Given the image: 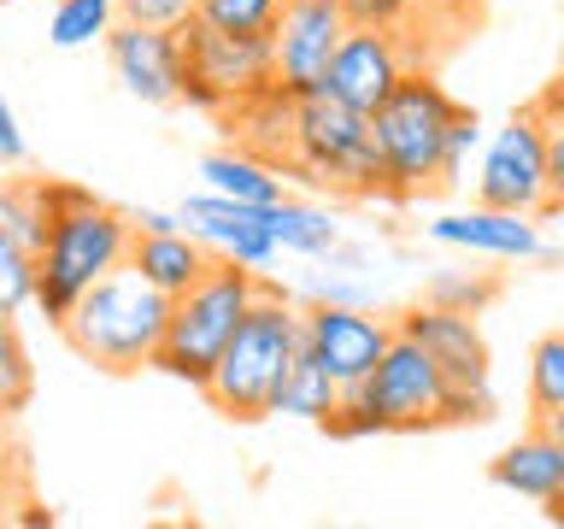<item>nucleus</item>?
Listing matches in <instances>:
<instances>
[{
  "mask_svg": "<svg viewBox=\"0 0 564 529\" xmlns=\"http://www.w3.org/2000/svg\"><path fill=\"white\" fill-rule=\"evenodd\" d=\"M488 418H494V400L453 388L430 353L394 330L377 370L335 400L324 430L335 441H365V435H430V430H458V423H488Z\"/></svg>",
  "mask_w": 564,
  "mask_h": 529,
  "instance_id": "obj_1",
  "label": "nucleus"
},
{
  "mask_svg": "<svg viewBox=\"0 0 564 529\" xmlns=\"http://www.w3.org/2000/svg\"><path fill=\"white\" fill-rule=\"evenodd\" d=\"M42 212L47 229L35 247V306L47 312V324H59L100 277L130 259L135 218L83 183H42Z\"/></svg>",
  "mask_w": 564,
  "mask_h": 529,
  "instance_id": "obj_2",
  "label": "nucleus"
},
{
  "mask_svg": "<svg viewBox=\"0 0 564 529\" xmlns=\"http://www.w3.org/2000/svg\"><path fill=\"white\" fill-rule=\"evenodd\" d=\"M458 100L435 83V71H405V83L370 112V148L382 165V201L412 206L447 194L458 176L447 165V130Z\"/></svg>",
  "mask_w": 564,
  "mask_h": 529,
  "instance_id": "obj_3",
  "label": "nucleus"
},
{
  "mask_svg": "<svg viewBox=\"0 0 564 529\" xmlns=\"http://www.w3.org/2000/svg\"><path fill=\"white\" fill-rule=\"evenodd\" d=\"M306 342V312L289 300V289H276V282H264L259 300L241 312L236 335H229L224 359L212 365L206 377V406L212 412H224L229 423H259L271 418V395L282 382V370H289L294 347Z\"/></svg>",
  "mask_w": 564,
  "mask_h": 529,
  "instance_id": "obj_4",
  "label": "nucleus"
},
{
  "mask_svg": "<svg viewBox=\"0 0 564 529\" xmlns=\"http://www.w3.org/2000/svg\"><path fill=\"white\" fill-rule=\"evenodd\" d=\"M165 317L171 294H159L148 277L118 264L59 317V335L83 365L106 370V377H135V370L153 365L159 342H165Z\"/></svg>",
  "mask_w": 564,
  "mask_h": 529,
  "instance_id": "obj_5",
  "label": "nucleus"
},
{
  "mask_svg": "<svg viewBox=\"0 0 564 529\" xmlns=\"http://www.w3.org/2000/svg\"><path fill=\"white\" fill-rule=\"evenodd\" d=\"M282 176L335 194V201H382V165L370 148V118L352 112L329 88L294 95V123H289V153Z\"/></svg>",
  "mask_w": 564,
  "mask_h": 529,
  "instance_id": "obj_6",
  "label": "nucleus"
},
{
  "mask_svg": "<svg viewBox=\"0 0 564 529\" xmlns=\"http://www.w3.org/2000/svg\"><path fill=\"white\" fill-rule=\"evenodd\" d=\"M259 289H264V271L218 253L200 282H188V289L171 300L165 342H159V353H153V370H165V377L188 382L194 395H200L212 365L224 359L229 335H236V324H241V312L259 300Z\"/></svg>",
  "mask_w": 564,
  "mask_h": 529,
  "instance_id": "obj_7",
  "label": "nucleus"
},
{
  "mask_svg": "<svg viewBox=\"0 0 564 529\" xmlns=\"http://www.w3.org/2000/svg\"><path fill=\"white\" fill-rule=\"evenodd\" d=\"M183 35V106L194 112H212L224 118L236 100L259 95V88H271V35H229L218 30L212 18H183L176 24Z\"/></svg>",
  "mask_w": 564,
  "mask_h": 529,
  "instance_id": "obj_8",
  "label": "nucleus"
},
{
  "mask_svg": "<svg viewBox=\"0 0 564 529\" xmlns=\"http://www.w3.org/2000/svg\"><path fill=\"white\" fill-rule=\"evenodd\" d=\"M476 206L518 212V218H553V176H546V136L535 106H518L494 130L482 171H476Z\"/></svg>",
  "mask_w": 564,
  "mask_h": 529,
  "instance_id": "obj_9",
  "label": "nucleus"
},
{
  "mask_svg": "<svg viewBox=\"0 0 564 529\" xmlns=\"http://www.w3.org/2000/svg\"><path fill=\"white\" fill-rule=\"evenodd\" d=\"M347 35V18L335 0H282L271 24V77L289 95H306L329 77V60Z\"/></svg>",
  "mask_w": 564,
  "mask_h": 529,
  "instance_id": "obj_10",
  "label": "nucleus"
},
{
  "mask_svg": "<svg viewBox=\"0 0 564 529\" xmlns=\"http://www.w3.org/2000/svg\"><path fill=\"white\" fill-rule=\"evenodd\" d=\"M106 65L141 106H183V35L165 24H130L118 18L106 35Z\"/></svg>",
  "mask_w": 564,
  "mask_h": 529,
  "instance_id": "obj_11",
  "label": "nucleus"
},
{
  "mask_svg": "<svg viewBox=\"0 0 564 529\" xmlns=\"http://www.w3.org/2000/svg\"><path fill=\"white\" fill-rule=\"evenodd\" d=\"M405 71H417V65H412V53H405V42H400L394 30H359V24H347L341 47H335V60H329V77L317 83V88H329L341 106H352V112L370 118L405 83Z\"/></svg>",
  "mask_w": 564,
  "mask_h": 529,
  "instance_id": "obj_12",
  "label": "nucleus"
},
{
  "mask_svg": "<svg viewBox=\"0 0 564 529\" xmlns=\"http://www.w3.org/2000/svg\"><path fill=\"white\" fill-rule=\"evenodd\" d=\"M394 330L412 335V342L441 365V377H447L453 388L494 400V388H488L494 359H488L482 330H476V312H453V306H435V300H423V306H412V312L394 317Z\"/></svg>",
  "mask_w": 564,
  "mask_h": 529,
  "instance_id": "obj_13",
  "label": "nucleus"
},
{
  "mask_svg": "<svg viewBox=\"0 0 564 529\" xmlns=\"http://www.w3.org/2000/svg\"><path fill=\"white\" fill-rule=\"evenodd\" d=\"M306 342L312 353L329 365V377L347 388H359L370 370H377V359L388 353V342H394V324H382V317H370L365 306H341V300H317V306H306Z\"/></svg>",
  "mask_w": 564,
  "mask_h": 529,
  "instance_id": "obj_14",
  "label": "nucleus"
},
{
  "mask_svg": "<svg viewBox=\"0 0 564 529\" xmlns=\"http://www.w3.org/2000/svg\"><path fill=\"white\" fill-rule=\"evenodd\" d=\"M271 206H276V201H271ZM271 206H247V201H229V194L200 188V194H188L176 212H183V224L212 247V253L264 271V264L282 253L276 236H271Z\"/></svg>",
  "mask_w": 564,
  "mask_h": 529,
  "instance_id": "obj_15",
  "label": "nucleus"
},
{
  "mask_svg": "<svg viewBox=\"0 0 564 529\" xmlns=\"http://www.w3.org/2000/svg\"><path fill=\"white\" fill-rule=\"evenodd\" d=\"M430 236L447 241V247H470V253H494V259H541V253H546L535 218H518V212H494V206L435 218Z\"/></svg>",
  "mask_w": 564,
  "mask_h": 529,
  "instance_id": "obj_16",
  "label": "nucleus"
},
{
  "mask_svg": "<svg viewBox=\"0 0 564 529\" xmlns=\"http://www.w3.org/2000/svg\"><path fill=\"white\" fill-rule=\"evenodd\" d=\"M212 247L194 236V229H135V241H130V271L135 277H148L159 294H183L188 282H200L206 271H212Z\"/></svg>",
  "mask_w": 564,
  "mask_h": 529,
  "instance_id": "obj_17",
  "label": "nucleus"
},
{
  "mask_svg": "<svg viewBox=\"0 0 564 529\" xmlns=\"http://www.w3.org/2000/svg\"><path fill=\"white\" fill-rule=\"evenodd\" d=\"M488 476L500 488H511V494H523V500H535V506H546L553 494L564 488V441H553L535 423L523 441H511V447L488 465Z\"/></svg>",
  "mask_w": 564,
  "mask_h": 529,
  "instance_id": "obj_18",
  "label": "nucleus"
},
{
  "mask_svg": "<svg viewBox=\"0 0 564 529\" xmlns=\"http://www.w3.org/2000/svg\"><path fill=\"white\" fill-rule=\"evenodd\" d=\"M482 18H488V0H423L412 30H405L400 42H405L417 71H435L465 35L482 30Z\"/></svg>",
  "mask_w": 564,
  "mask_h": 529,
  "instance_id": "obj_19",
  "label": "nucleus"
},
{
  "mask_svg": "<svg viewBox=\"0 0 564 529\" xmlns=\"http://www.w3.org/2000/svg\"><path fill=\"white\" fill-rule=\"evenodd\" d=\"M341 400V382L329 377V365L312 353V342L294 347L289 370H282L276 395H271V418H306V423H324Z\"/></svg>",
  "mask_w": 564,
  "mask_h": 529,
  "instance_id": "obj_20",
  "label": "nucleus"
},
{
  "mask_svg": "<svg viewBox=\"0 0 564 529\" xmlns=\"http://www.w3.org/2000/svg\"><path fill=\"white\" fill-rule=\"evenodd\" d=\"M200 176H206V188L212 194H229V201H247V206H271L282 201V176L276 165H264L259 153H247V148H224V153H206L200 159Z\"/></svg>",
  "mask_w": 564,
  "mask_h": 529,
  "instance_id": "obj_21",
  "label": "nucleus"
},
{
  "mask_svg": "<svg viewBox=\"0 0 564 529\" xmlns=\"http://www.w3.org/2000/svg\"><path fill=\"white\" fill-rule=\"evenodd\" d=\"M271 236L282 253H306V259H329L335 241H341V229H335V218L324 206H306V201H282L271 206Z\"/></svg>",
  "mask_w": 564,
  "mask_h": 529,
  "instance_id": "obj_22",
  "label": "nucleus"
},
{
  "mask_svg": "<svg viewBox=\"0 0 564 529\" xmlns=\"http://www.w3.org/2000/svg\"><path fill=\"white\" fill-rule=\"evenodd\" d=\"M112 24H118V0H59V7H47V42L59 53L106 42Z\"/></svg>",
  "mask_w": 564,
  "mask_h": 529,
  "instance_id": "obj_23",
  "label": "nucleus"
},
{
  "mask_svg": "<svg viewBox=\"0 0 564 529\" xmlns=\"http://www.w3.org/2000/svg\"><path fill=\"white\" fill-rule=\"evenodd\" d=\"M564 412V335H541L529 347V418Z\"/></svg>",
  "mask_w": 564,
  "mask_h": 529,
  "instance_id": "obj_24",
  "label": "nucleus"
},
{
  "mask_svg": "<svg viewBox=\"0 0 564 529\" xmlns=\"http://www.w3.org/2000/svg\"><path fill=\"white\" fill-rule=\"evenodd\" d=\"M35 395V365H30V347L18 335L12 317H0V418L24 412Z\"/></svg>",
  "mask_w": 564,
  "mask_h": 529,
  "instance_id": "obj_25",
  "label": "nucleus"
},
{
  "mask_svg": "<svg viewBox=\"0 0 564 529\" xmlns=\"http://www.w3.org/2000/svg\"><path fill=\"white\" fill-rule=\"evenodd\" d=\"M0 229H7V236H18L24 247H42V229H47L42 176H24V183H7V188H0Z\"/></svg>",
  "mask_w": 564,
  "mask_h": 529,
  "instance_id": "obj_26",
  "label": "nucleus"
},
{
  "mask_svg": "<svg viewBox=\"0 0 564 529\" xmlns=\"http://www.w3.org/2000/svg\"><path fill=\"white\" fill-rule=\"evenodd\" d=\"M35 300V247L0 229V317H18Z\"/></svg>",
  "mask_w": 564,
  "mask_h": 529,
  "instance_id": "obj_27",
  "label": "nucleus"
},
{
  "mask_svg": "<svg viewBox=\"0 0 564 529\" xmlns=\"http://www.w3.org/2000/svg\"><path fill=\"white\" fill-rule=\"evenodd\" d=\"M529 106H535L541 136H546V176H553V212H564V77H558V83H546Z\"/></svg>",
  "mask_w": 564,
  "mask_h": 529,
  "instance_id": "obj_28",
  "label": "nucleus"
},
{
  "mask_svg": "<svg viewBox=\"0 0 564 529\" xmlns=\"http://www.w3.org/2000/svg\"><path fill=\"white\" fill-rule=\"evenodd\" d=\"M282 0H200V18H212L229 35H271Z\"/></svg>",
  "mask_w": 564,
  "mask_h": 529,
  "instance_id": "obj_29",
  "label": "nucleus"
},
{
  "mask_svg": "<svg viewBox=\"0 0 564 529\" xmlns=\"http://www.w3.org/2000/svg\"><path fill=\"white\" fill-rule=\"evenodd\" d=\"M335 7H341V18H347V24H359V30H394V35H405L423 0H335Z\"/></svg>",
  "mask_w": 564,
  "mask_h": 529,
  "instance_id": "obj_30",
  "label": "nucleus"
},
{
  "mask_svg": "<svg viewBox=\"0 0 564 529\" xmlns=\"http://www.w3.org/2000/svg\"><path fill=\"white\" fill-rule=\"evenodd\" d=\"M494 294H500V282H476V277H435L430 282V300L435 306H453V312H482Z\"/></svg>",
  "mask_w": 564,
  "mask_h": 529,
  "instance_id": "obj_31",
  "label": "nucleus"
},
{
  "mask_svg": "<svg viewBox=\"0 0 564 529\" xmlns=\"http://www.w3.org/2000/svg\"><path fill=\"white\" fill-rule=\"evenodd\" d=\"M194 12H200V0H118V18H130V24H165V30H176Z\"/></svg>",
  "mask_w": 564,
  "mask_h": 529,
  "instance_id": "obj_32",
  "label": "nucleus"
},
{
  "mask_svg": "<svg viewBox=\"0 0 564 529\" xmlns=\"http://www.w3.org/2000/svg\"><path fill=\"white\" fill-rule=\"evenodd\" d=\"M476 136H482V118H476V106H465V100H458V112H453V130H447V165H453V176L465 171V153L476 148Z\"/></svg>",
  "mask_w": 564,
  "mask_h": 529,
  "instance_id": "obj_33",
  "label": "nucleus"
},
{
  "mask_svg": "<svg viewBox=\"0 0 564 529\" xmlns=\"http://www.w3.org/2000/svg\"><path fill=\"white\" fill-rule=\"evenodd\" d=\"M24 153H30V141H24V130H18L12 100L0 95V165H24Z\"/></svg>",
  "mask_w": 564,
  "mask_h": 529,
  "instance_id": "obj_34",
  "label": "nucleus"
},
{
  "mask_svg": "<svg viewBox=\"0 0 564 529\" xmlns=\"http://www.w3.org/2000/svg\"><path fill=\"white\" fill-rule=\"evenodd\" d=\"M7 465H12V458L0 453V518H12V511H7V506H12V494H7Z\"/></svg>",
  "mask_w": 564,
  "mask_h": 529,
  "instance_id": "obj_35",
  "label": "nucleus"
},
{
  "mask_svg": "<svg viewBox=\"0 0 564 529\" xmlns=\"http://www.w3.org/2000/svg\"><path fill=\"white\" fill-rule=\"evenodd\" d=\"M535 423H541V430L553 435V441H564V412H553V418H535Z\"/></svg>",
  "mask_w": 564,
  "mask_h": 529,
  "instance_id": "obj_36",
  "label": "nucleus"
},
{
  "mask_svg": "<svg viewBox=\"0 0 564 529\" xmlns=\"http://www.w3.org/2000/svg\"><path fill=\"white\" fill-rule=\"evenodd\" d=\"M546 518H553V523H564V488L553 494V500H546Z\"/></svg>",
  "mask_w": 564,
  "mask_h": 529,
  "instance_id": "obj_37",
  "label": "nucleus"
},
{
  "mask_svg": "<svg viewBox=\"0 0 564 529\" xmlns=\"http://www.w3.org/2000/svg\"><path fill=\"white\" fill-rule=\"evenodd\" d=\"M42 7H59V0H42Z\"/></svg>",
  "mask_w": 564,
  "mask_h": 529,
  "instance_id": "obj_38",
  "label": "nucleus"
}]
</instances>
